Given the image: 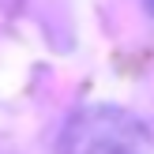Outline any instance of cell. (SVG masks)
Returning <instances> with one entry per match:
<instances>
[{"label": "cell", "instance_id": "2", "mask_svg": "<svg viewBox=\"0 0 154 154\" xmlns=\"http://www.w3.org/2000/svg\"><path fill=\"white\" fill-rule=\"evenodd\" d=\"M147 11H150V15H154V0H147Z\"/></svg>", "mask_w": 154, "mask_h": 154}, {"label": "cell", "instance_id": "1", "mask_svg": "<svg viewBox=\"0 0 154 154\" xmlns=\"http://www.w3.org/2000/svg\"><path fill=\"white\" fill-rule=\"evenodd\" d=\"M150 143L143 120L117 105H90L68 117L57 154H139Z\"/></svg>", "mask_w": 154, "mask_h": 154}]
</instances>
